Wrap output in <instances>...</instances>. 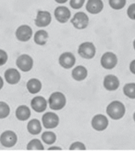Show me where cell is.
I'll list each match as a JSON object with an SVG mask.
<instances>
[{
    "label": "cell",
    "mask_w": 135,
    "mask_h": 152,
    "mask_svg": "<svg viewBox=\"0 0 135 152\" xmlns=\"http://www.w3.org/2000/svg\"><path fill=\"white\" fill-rule=\"evenodd\" d=\"M126 113L125 105L123 103L115 100L108 104L107 107V114L114 120H118L124 116Z\"/></svg>",
    "instance_id": "6da1fadb"
},
{
    "label": "cell",
    "mask_w": 135,
    "mask_h": 152,
    "mask_svg": "<svg viewBox=\"0 0 135 152\" xmlns=\"http://www.w3.org/2000/svg\"><path fill=\"white\" fill-rule=\"evenodd\" d=\"M49 104L52 110H61L66 105V97L60 92H55L51 94L49 99Z\"/></svg>",
    "instance_id": "7a4b0ae2"
},
{
    "label": "cell",
    "mask_w": 135,
    "mask_h": 152,
    "mask_svg": "<svg viewBox=\"0 0 135 152\" xmlns=\"http://www.w3.org/2000/svg\"><path fill=\"white\" fill-rule=\"evenodd\" d=\"M96 49L95 45L90 42H86L80 44L78 48V53L84 59H92L95 57Z\"/></svg>",
    "instance_id": "3957f363"
},
{
    "label": "cell",
    "mask_w": 135,
    "mask_h": 152,
    "mask_svg": "<svg viewBox=\"0 0 135 152\" xmlns=\"http://www.w3.org/2000/svg\"><path fill=\"white\" fill-rule=\"evenodd\" d=\"M71 23L75 29L78 30H83L88 27L89 24V18L85 13L78 12L76 13L73 18L71 19Z\"/></svg>",
    "instance_id": "277c9868"
},
{
    "label": "cell",
    "mask_w": 135,
    "mask_h": 152,
    "mask_svg": "<svg viewBox=\"0 0 135 152\" xmlns=\"http://www.w3.org/2000/svg\"><path fill=\"white\" fill-rule=\"evenodd\" d=\"M118 63L117 56L112 52H107L102 56L100 64L105 69H112Z\"/></svg>",
    "instance_id": "5b68a950"
},
{
    "label": "cell",
    "mask_w": 135,
    "mask_h": 152,
    "mask_svg": "<svg viewBox=\"0 0 135 152\" xmlns=\"http://www.w3.org/2000/svg\"><path fill=\"white\" fill-rule=\"evenodd\" d=\"M16 65L22 72H29L32 69L33 65V58L28 54H22L19 56L16 61Z\"/></svg>",
    "instance_id": "8992f818"
},
{
    "label": "cell",
    "mask_w": 135,
    "mask_h": 152,
    "mask_svg": "<svg viewBox=\"0 0 135 152\" xmlns=\"http://www.w3.org/2000/svg\"><path fill=\"white\" fill-rule=\"evenodd\" d=\"M60 119L56 113L53 112H46L42 116L43 126L47 129H53L58 126Z\"/></svg>",
    "instance_id": "52a82bcc"
},
{
    "label": "cell",
    "mask_w": 135,
    "mask_h": 152,
    "mask_svg": "<svg viewBox=\"0 0 135 152\" xmlns=\"http://www.w3.org/2000/svg\"><path fill=\"white\" fill-rule=\"evenodd\" d=\"M18 141L17 135L12 131H6L0 136V142L3 147H12Z\"/></svg>",
    "instance_id": "ba28073f"
},
{
    "label": "cell",
    "mask_w": 135,
    "mask_h": 152,
    "mask_svg": "<svg viewBox=\"0 0 135 152\" xmlns=\"http://www.w3.org/2000/svg\"><path fill=\"white\" fill-rule=\"evenodd\" d=\"M109 121L107 116L101 114H98L95 115L91 120V127L93 129L98 132H102L107 128Z\"/></svg>",
    "instance_id": "9c48e42d"
},
{
    "label": "cell",
    "mask_w": 135,
    "mask_h": 152,
    "mask_svg": "<svg viewBox=\"0 0 135 152\" xmlns=\"http://www.w3.org/2000/svg\"><path fill=\"white\" fill-rule=\"evenodd\" d=\"M59 64L61 67L66 69L73 68L75 64V58L73 53L70 52H65L59 58Z\"/></svg>",
    "instance_id": "30bf717a"
},
{
    "label": "cell",
    "mask_w": 135,
    "mask_h": 152,
    "mask_svg": "<svg viewBox=\"0 0 135 152\" xmlns=\"http://www.w3.org/2000/svg\"><path fill=\"white\" fill-rule=\"evenodd\" d=\"M52 16L49 11L39 10L35 19V25L38 27H45L51 23Z\"/></svg>",
    "instance_id": "8fae6325"
},
{
    "label": "cell",
    "mask_w": 135,
    "mask_h": 152,
    "mask_svg": "<svg viewBox=\"0 0 135 152\" xmlns=\"http://www.w3.org/2000/svg\"><path fill=\"white\" fill-rule=\"evenodd\" d=\"M16 37L21 42H28L33 35V30L30 26L27 25L20 26L16 30Z\"/></svg>",
    "instance_id": "7c38bea8"
},
{
    "label": "cell",
    "mask_w": 135,
    "mask_h": 152,
    "mask_svg": "<svg viewBox=\"0 0 135 152\" xmlns=\"http://www.w3.org/2000/svg\"><path fill=\"white\" fill-rule=\"evenodd\" d=\"M56 19L60 23H66L70 19L71 12L66 7H58L54 10Z\"/></svg>",
    "instance_id": "4fadbf2b"
},
{
    "label": "cell",
    "mask_w": 135,
    "mask_h": 152,
    "mask_svg": "<svg viewBox=\"0 0 135 152\" xmlns=\"http://www.w3.org/2000/svg\"><path fill=\"white\" fill-rule=\"evenodd\" d=\"M119 80L115 75H107L103 80V87L107 91H115L119 87Z\"/></svg>",
    "instance_id": "5bb4252c"
},
{
    "label": "cell",
    "mask_w": 135,
    "mask_h": 152,
    "mask_svg": "<svg viewBox=\"0 0 135 152\" xmlns=\"http://www.w3.org/2000/svg\"><path fill=\"white\" fill-rule=\"evenodd\" d=\"M86 9L92 15H97L103 9V3L102 0H88Z\"/></svg>",
    "instance_id": "9a60e30c"
},
{
    "label": "cell",
    "mask_w": 135,
    "mask_h": 152,
    "mask_svg": "<svg viewBox=\"0 0 135 152\" xmlns=\"http://www.w3.org/2000/svg\"><path fill=\"white\" fill-rule=\"evenodd\" d=\"M31 107L36 112H45L47 107V101L43 96H35L31 100Z\"/></svg>",
    "instance_id": "2e32d148"
},
{
    "label": "cell",
    "mask_w": 135,
    "mask_h": 152,
    "mask_svg": "<svg viewBox=\"0 0 135 152\" xmlns=\"http://www.w3.org/2000/svg\"><path fill=\"white\" fill-rule=\"evenodd\" d=\"M5 80L10 85H16L19 82L21 79V75L18 70L15 69H9L4 73Z\"/></svg>",
    "instance_id": "e0dca14e"
},
{
    "label": "cell",
    "mask_w": 135,
    "mask_h": 152,
    "mask_svg": "<svg viewBox=\"0 0 135 152\" xmlns=\"http://www.w3.org/2000/svg\"><path fill=\"white\" fill-rule=\"evenodd\" d=\"M72 77L76 81H82L88 77V70L83 65H78L72 71Z\"/></svg>",
    "instance_id": "ac0fdd59"
},
{
    "label": "cell",
    "mask_w": 135,
    "mask_h": 152,
    "mask_svg": "<svg viewBox=\"0 0 135 152\" xmlns=\"http://www.w3.org/2000/svg\"><path fill=\"white\" fill-rule=\"evenodd\" d=\"M15 114H16V117L18 120L25 121V120H27L28 119H30V115H31V112H30V109L27 106L21 105L17 108Z\"/></svg>",
    "instance_id": "d6986e66"
},
{
    "label": "cell",
    "mask_w": 135,
    "mask_h": 152,
    "mask_svg": "<svg viewBox=\"0 0 135 152\" xmlns=\"http://www.w3.org/2000/svg\"><path fill=\"white\" fill-rule=\"evenodd\" d=\"M26 87H27V89L30 92V93H31V94H37L41 89L42 85H41V81L38 79L33 78V79H30L28 81Z\"/></svg>",
    "instance_id": "ffe728a7"
},
{
    "label": "cell",
    "mask_w": 135,
    "mask_h": 152,
    "mask_svg": "<svg viewBox=\"0 0 135 152\" xmlns=\"http://www.w3.org/2000/svg\"><path fill=\"white\" fill-rule=\"evenodd\" d=\"M41 124L37 119L31 120L27 124V130L31 135H38L41 132Z\"/></svg>",
    "instance_id": "44dd1931"
},
{
    "label": "cell",
    "mask_w": 135,
    "mask_h": 152,
    "mask_svg": "<svg viewBox=\"0 0 135 152\" xmlns=\"http://www.w3.org/2000/svg\"><path fill=\"white\" fill-rule=\"evenodd\" d=\"M48 38H49V34L45 30H38L34 34V42L39 45H44L47 42Z\"/></svg>",
    "instance_id": "7402d4cb"
},
{
    "label": "cell",
    "mask_w": 135,
    "mask_h": 152,
    "mask_svg": "<svg viewBox=\"0 0 135 152\" xmlns=\"http://www.w3.org/2000/svg\"><path fill=\"white\" fill-rule=\"evenodd\" d=\"M41 140L46 144L52 145L56 142V140H57V135H56L54 132H45L41 135Z\"/></svg>",
    "instance_id": "603a6c76"
},
{
    "label": "cell",
    "mask_w": 135,
    "mask_h": 152,
    "mask_svg": "<svg viewBox=\"0 0 135 152\" xmlns=\"http://www.w3.org/2000/svg\"><path fill=\"white\" fill-rule=\"evenodd\" d=\"M123 93L130 99H135V83H129L123 87Z\"/></svg>",
    "instance_id": "cb8c5ba5"
},
{
    "label": "cell",
    "mask_w": 135,
    "mask_h": 152,
    "mask_svg": "<svg viewBox=\"0 0 135 152\" xmlns=\"http://www.w3.org/2000/svg\"><path fill=\"white\" fill-rule=\"evenodd\" d=\"M27 150L29 151H44V146L38 139H33L27 144Z\"/></svg>",
    "instance_id": "d4e9b609"
},
{
    "label": "cell",
    "mask_w": 135,
    "mask_h": 152,
    "mask_svg": "<svg viewBox=\"0 0 135 152\" xmlns=\"http://www.w3.org/2000/svg\"><path fill=\"white\" fill-rule=\"evenodd\" d=\"M126 0H109V5L114 10H121L125 7Z\"/></svg>",
    "instance_id": "484cf974"
},
{
    "label": "cell",
    "mask_w": 135,
    "mask_h": 152,
    "mask_svg": "<svg viewBox=\"0 0 135 152\" xmlns=\"http://www.w3.org/2000/svg\"><path fill=\"white\" fill-rule=\"evenodd\" d=\"M10 107L5 102H0V119L7 118L10 115Z\"/></svg>",
    "instance_id": "4316f807"
},
{
    "label": "cell",
    "mask_w": 135,
    "mask_h": 152,
    "mask_svg": "<svg viewBox=\"0 0 135 152\" xmlns=\"http://www.w3.org/2000/svg\"><path fill=\"white\" fill-rule=\"evenodd\" d=\"M70 151H85L86 147L81 142H75L72 143L69 147Z\"/></svg>",
    "instance_id": "83f0119b"
},
{
    "label": "cell",
    "mask_w": 135,
    "mask_h": 152,
    "mask_svg": "<svg viewBox=\"0 0 135 152\" xmlns=\"http://www.w3.org/2000/svg\"><path fill=\"white\" fill-rule=\"evenodd\" d=\"M85 0H70L71 7L73 9H80L84 4Z\"/></svg>",
    "instance_id": "f1b7e54d"
},
{
    "label": "cell",
    "mask_w": 135,
    "mask_h": 152,
    "mask_svg": "<svg viewBox=\"0 0 135 152\" xmlns=\"http://www.w3.org/2000/svg\"><path fill=\"white\" fill-rule=\"evenodd\" d=\"M127 15L132 20H135V3H133L127 9Z\"/></svg>",
    "instance_id": "f546056e"
},
{
    "label": "cell",
    "mask_w": 135,
    "mask_h": 152,
    "mask_svg": "<svg viewBox=\"0 0 135 152\" xmlns=\"http://www.w3.org/2000/svg\"><path fill=\"white\" fill-rule=\"evenodd\" d=\"M8 56L6 51L3 50H0V66L5 65L7 61Z\"/></svg>",
    "instance_id": "4dcf8cb0"
},
{
    "label": "cell",
    "mask_w": 135,
    "mask_h": 152,
    "mask_svg": "<svg viewBox=\"0 0 135 152\" xmlns=\"http://www.w3.org/2000/svg\"><path fill=\"white\" fill-rule=\"evenodd\" d=\"M130 70L133 74L135 75V60L132 61L130 64Z\"/></svg>",
    "instance_id": "1f68e13d"
},
{
    "label": "cell",
    "mask_w": 135,
    "mask_h": 152,
    "mask_svg": "<svg viewBox=\"0 0 135 152\" xmlns=\"http://www.w3.org/2000/svg\"><path fill=\"white\" fill-rule=\"evenodd\" d=\"M49 151H61V148L60 147H49Z\"/></svg>",
    "instance_id": "d6a6232c"
},
{
    "label": "cell",
    "mask_w": 135,
    "mask_h": 152,
    "mask_svg": "<svg viewBox=\"0 0 135 152\" xmlns=\"http://www.w3.org/2000/svg\"><path fill=\"white\" fill-rule=\"evenodd\" d=\"M55 1L57 3H60V4H63V3H66L68 0H55Z\"/></svg>",
    "instance_id": "836d02e7"
},
{
    "label": "cell",
    "mask_w": 135,
    "mask_h": 152,
    "mask_svg": "<svg viewBox=\"0 0 135 152\" xmlns=\"http://www.w3.org/2000/svg\"><path fill=\"white\" fill-rule=\"evenodd\" d=\"M3 87V78L0 77V90L2 89Z\"/></svg>",
    "instance_id": "e575fe53"
},
{
    "label": "cell",
    "mask_w": 135,
    "mask_h": 152,
    "mask_svg": "<svg viewBox=\"0 0 135 152\" xmlns=\"http://www.w3.org/2000/svg\"><path fill=\"white\" fill-rule=\"evenodd\" d=\"M133 45H134V50H135V39H134V43H133Z\"/></svg>",
    "instance_id": "d590c367"
},
{
    "label": "cell",
    "mask_w": 135,
    "mask_h": 152,
    "mask_svg": "<svg viewBox=\"0 0 135 152\" xmlns=\"http://www.w3.org/2000/svg\"><path fill=\"white\" fill-rule=\"evenodd\" d=\"M133 118H134V122H135V112L134 113V115H133Z\"/></svg>",
    "instance_id": "8d00e7d4"
}]
</instances>
